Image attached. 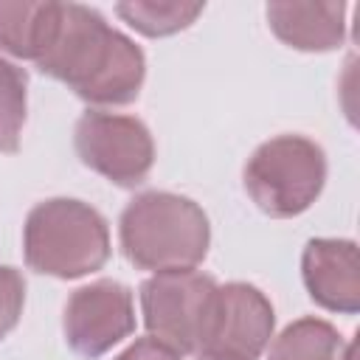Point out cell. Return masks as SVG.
<instances>
[{
	"mask_svg": "<svg viewBox=\"0 0 360 360\" xmlns=\"http://www.w3.org/2000/svg\"><path fill=\"white\" fill-rule=\"evenodd\" d=\"M115 360H180V354L169 346H163L155 338H138L135 343H129Z\"/></svg>",
	"mask_w": 360,
	"mask_h": 360,
	"instance_id": "cell-16",
	"label": "cell"
},
{
	"mask_svg": "<svg viewBox=\"0 0 360 360\" xmlns=\"http://www.w3.org/2000/svg\"><path fill=\"white\" fill-rule=\"evenodd\" d=\"M197 360H219V357H208V354H200Z\"/></svg>",
	"mask_w": 360,
	"mask_h": 360,
	"instance_id": "cell-17",
	"label": "cell"
},
{
	"mask_svg": "<svg viewBox=\"0 0 360 360\" xmlns=\"http://www.w3.org/2000/svg\"><path fill=\"white\" fill-rule=\"evenodd\" d=\"M25 304V281L20 270L0 264V338H6L22 315Z\"/></svg>",
	"mask_w": 360,
	"mask_h": 360,
	"instance_id": "cell-15",
	"label": "cell"
},
{
	"mask_svg": "<svg viewBox=\"0 0 360 360\" xmlns=\"http://www.w3.org/2000/svg\"><path fill=\"white\" fill-rule=\"evenodd\" d=\"M202 3H143V0H132V3H118L115 14L135 31H141L143 37H169L177 34L183 28H188L200 14H202Z\"/></svg>",
	"mask_w": 360,
	"mask_h": 360,
	"instance_id": "cell-13",
	"label": "cell"
},
{
	"mask_svg": "<svg viewBox=\"0 0 360 360\" xmlns=\"http://www.w3.org/2000/svg\"><path fill=\"white\" fill-rule=\"evenodd\" d=\"M82 163L115 186H141L155 163V141L149 127L135 115L87 110L73 129Z\"/></svg>",
	"mask_w": 360,
	"mask_h": 360,
	"instance_id": "cell-6",
	"label": "cell"
},
{
	"mask_svg": "<svg viewBox=\"0 0 360 360\" xmlns=\"http://www.w3.org/2000/svg\"><path fill=\"white\" fill-rule=\"evenodd\" d=\"M25 70L0 56V152L6 155L20 149L25 124Z\"/></svg>",
	"mask_w": 360,
	"mask_h": 360,
	"instance_id": "cell-14",
	"label": "cell"
},
{
	"mask_svg": "<svg viewBox=\"0 0 360 360\" xmlns=\"http://www.w3.org/2000/svg\"><path fill=\"white\" fill-rule=\"evenodd\" d=\"M68 346L87 360L107 354L115 343L135 332V304L132 290L112 278H98L79 287L62 318Z\"/></svg>",
	"mask_w": 360,
	"mask_h": 360,
	"instance_id": "cell-8",
	"label": "cell"
},
{
	"mask_svg": "<svg viewBox=\"0 0 360 360\" xmlns=\"http://www.w3.org/2000/svg\"><path fill=\"white\" fill-rule=\"evenodd\" d=\"M326 183V155L304 135H278L253 149L245 163V191L276 219L304 214Z\"/></svg>",
	"mask_w": 360,
	"mask_h": 360,
	"instance_id": "cell-4",
	"label": "cell"
},
{
	"mask_svg": "<svg viewBox=\"0 0 360 360\" xmlns=\"http://www.w3.org/2000/svg\"><path fill=\"white\" fill-rule=\"evenodd\" d=\"M22 253L31 270L53 278H82L110 259L107 219L82 200L37 202L22 228Z\"/></svg>",
	"mask_w": 360,
	"mask_h": 360,
	"instance_id": "cell-3",
	"label": "cell"
},
{
	"mask_svg": "<svg viewBox=\"0 0 360 360\" xmlns=\"http://www.w3.org/2000/svg\"><path fill=\"white\" fill-rule=\"evenodd\" d=\"M301 278L318 307L340 315L360 309V264L352 239H309L301 253Z\"/></svg>",
	"mask_w": 360,
	"mask_h": 360,
	"instance_id": "cell-9",
	"label": "cell"
},
{
	"mask_svg": "<svg viewBox=\"0 0 360 360\" xmlns=\"http://www.w3.org/2000/svg\"><path fill=\"white\" fill-rule=\"evenodd\" d=\"M267 22L273 34L295 51L323 53L340 48L346 39L343 3H270Z\"/></svg>",
	"mask_w": 360,
	"mask_h": 360,
	"instance_id": "cell-10",
	"label": "cell"
},
{
	"mask_svg": "<svg viewBox=\"0 0 360 360\" xmlns=\"http://www.w3.org/2000/svg\"><path fill=\"white\" fill-rule=\"evenodd\" d=\"M217 281L200 270H166L141 284V312L149 338L183 354H202Z\"/></svg>",
	"mask_w": 360,
	"mask_h": 360,
	"instance_id": "cell-5",
	"label": "cell"
},
{
	"mask_svg": "<svg viewBox=\"0 0 360 360\" xmlns=\"http://www.w3.org/2000/svg\"><path fill=\"white\" fill-rule=\"evenodd\" d=\"M124 256L138 270H194L211 245L205 211L172 191H143L127 202L118 219Z\"/></svg>",
	"mask_w": 360,
	"mask_h": 360,
	"instance_id": "cell-2",
	"label": "cell"
},
{
	"mask_svg": "<svg viewBox=\"0 0 360 360\" xmlns=\"http://www.w3.org/2000/svg\"><path fill=\"white\" fill-rule=\"evenodd\" d=\"M273 326V304L259 287L245 281L217 284L202 354L219 360H259L270 346Z\"/></svg>",
	"mask_w": 360,
	"mask_h": 360,
	"instance_id": "cell-7",
	"label": "cell"
},
{
	"mask_svg": "<svg viewBox=\"0 0 360 360\" xmlns=\"http://www.w3.org/2000/svg\"><path fill=\"white\" fill-rule=\"evenodd\" d=\"M51 11L53 3L0 0V51L37 62L51 25Z\"/></svg>",
	"mask_w": 360,
	"mask_h": 360,
	"instance_id": "cell-12",
	"label": "cell"
},
{
	"mask_svg": "<svg viewBox=\"0 0 360 360\" xmlns=\"http://www.w3.org/2000/svg\"><path fill=\"white\" fill-rule=\"evenodd\" d=\"M37 68L79 98L112 107L135 101L146 79L143 51L82 3H53Z\"/></svg>",
	"mask_w": 360,
	"mask_h": 360,
	"instance_id": "cell-1",
	"label": "cell"
},
{
	"mask_svg": "<svg viewBox=\"0 0 360 360\" xmlns=\"http://www.w3.org/2000/svg\"><path fill=\"white\" fill-rule=\"evenodd\" d=\"M267 360H352V343L321 318H298L273 340Z\"/></svg>",
	"mask_w": 360,
	"mask_h": 360,
	"instance_id": "cell-11",
	"label": "cell"
}]
</instances>
